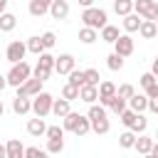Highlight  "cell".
I'll return each instance as SVG.
<instances>
[{
	"label": "cell",
	"instance_id": "cb8c5ba5",
	"mask_svg": "<svg viewBox=\"0 0 158 158\" xmlns=\"http://www.w3.org/2000/svg\"><path fill=\"white\" fill-rule=\"evenodd\" d=\"M99 40V30H94V27H81L79 30V42H84V44H94Z\"/></svg>",
	"mask_w": 158,
	"mask_h": 158
},
{
	"label": "cell",
	"instance_id": "836d02e7",
	"mask_svg": "<svg viewBox=\"0 0 158 158\" xmlns=\"http://www.w3.org/2000/svg\"><path fill=\"white\" fill-rule=\"evenodd\" d=\"M67 77H69V84H74V86H81V84H86V79H84V72H81V69H77V67H74V69H72Z\"/></svg>",
	"mask_w": 158,
	"mask_h": 158
},
{
	"label": "cell",
	"instance_id": "277c9868",
	"mask_svg": "<svg viewBox=\"0 0 158 158\" xmlns=\"http://www.w3.org/2000/svg\"><path fill=\"white\" fill-rule=\"evenodd\" d=\"M52 101H54V96L49 94V91H40V94H35L32 96V111H35V116H49L52 114Z\"/></svg>",
	"mask_w": 158,
	"mask_h": 158
},
{
	"label": "cell",
	"instance_id": "f1b7e54d",
	"mask_svg": "<svg viewBox=\"0 0 158 158\" xmlns=\"http://www.w3.org/2000/svg\"><path fill=\"white\" fill-rule=\"evenodd\" d=\"M136 136H138V133H133L131 128H128V131H123V133L118 136V146H121V148H133V143H136Z\"/></svg>",
	"mask_w": 158,
	"mask_h": 158
},
{
	"label": "cell",
	"instance_id": "7bdbcfd3",
	"mask_svg": "<svg viewBox=\"0 0 158 158\" xmlns=\"http://www.w3.org/2000/svg\"><path fill=\"white\" fill-rule=\"evenodd\" d=\"M148 111H151V114H158V96L148 99Z\"/></svg>",
	"mask_w": 158,
	"mask_h": 158
},
{
	"label": "cell",
	"instance_id": "6da1fadb",
	"mask_svg": "<svg viewBox=\"0 0 158 158\" xmlns=\"http://www.w3.org/2000/svg\"><path fill=\"white\" fill-rule=\"evenodd\" d=\"M106 20H109L106 10H101V7H94V5L84 7V12H81V22H84L86 27H94V30H101V27L106 25Z\"/></svg>",
	"mask_w": 158,
	"mask_h": 158
},
{
	"label": "cell",
	"instance_id": "f907efd6",
	"mask_svg": "<svg viewBox=\"0 0 158 158\" xmlns=\"http://www.w3.org/2000/svg\"><path fill=\"white\" fill-rule=\"evenodd\" d=\"M2 114H5V106H2V101H0V116H2Z\"/></svg>",
	"mask_w": 158,
	"mask_h": 158
},
{
	"label": "cell",
	"instance_id": "83f0119b",
	"mask_svg": "<svg viewBox=\"0 0 158 158\" xmlns=\"http://www.w3.org/2000/svg\"><path fill=\"white\" fill-rule=\"evenodd\" d=\"M109 128H111V121L104 116V118H99V121H91V131L94 133H99V136H104V133H109Z\"/></svg>",
	"mask_w": 158,
	"mask_h": 158
},
{
	"label": "cell",
	"instance_id": "7dc6e473",
	"mask_svg": "<svg viewBox=\"0 0 158 158\" xmlns=\"http://www.w3.org/2000/svg\"><path fill=\"white\" fill-rule=\"evenodd\" d=\"M5 86H7V79H5V77H2V74H0V91H2V89H5Z\"/></svg>",
	"mask_w": 158,
	"mask_h": 158
},
{
	"label": "cell",
	"instance_id": "484cf974",
	"mask_svg": "<svg viewBox=\"0 0 158 158\" xmlns=\"http://www.w3.org/2000/svg\"><path fill=\"white\" fill-rule=\"evenodd\" d=\"M27 52H32V54H42L44 52V44H42V37L40 35H35V37H27Z\"/></svg>",
	"mask_w": 158,
	"mask_h": 158
},
{
	"label": "cell",
	"instance_id": "816d5d0a",
	"mask_svg": "<svg viewBox=\"0 0 158 158\" xmlns=\"http://www.w3.org/2000/svg\"><path fill=\"white\" fill-rule=\"evenodd\" d=\"M156 141H158V131H156Z\"/></svg>",
	"mask_w": 158,
	"mask_h": 158
},
{
	"label": "cell",
	"instance_id": "681fc988",
	"mask_svg": "<svg viewBox=\"0 0 158 158\" xmlns=\"http://www.w3.org/2000/svg\"><path fill=\"white\" fill-rule=\"evenodd\" d=\"M5 7H7V0H0V12H5Z\"/></svg>",
	"mask_w": 158,
	"mask_h": 158
},
{
	"label": "cell",
	"instance_id": "e575fe53",
	"mask_svg": "<svg viewBox=\"0 0 158 158\" xmlns=\"http://www.w3.org/2000/svg\"><path fill=\"white\" fill-rule=\"evenodd\" d=\"M62 96H64V99H69V101L79 99V86H74V84H69V81H67V84L62 86Z\"/></svg>",
	"mask_w": 158,
	"mask_h": 158
},
{
	"label": "cell",
	"instance_id": "ab89813d",
	"mask_svg": "<svg viewBox=\"0 0 158 158\" xmlns=\"http://www.w3.org/2000/svg\"><path fill=\"white\" fill-rule=\"evenodd\" d=\"M44 153H47V151H44V148H37V146H30V148H25V158H37V156L42 158Z\"/></svg>",
	"mask_w": 158,
	"mask_h": 158
},
{
	"label": "cell",
	"instance_id": "60d3db41",
	"mask_svg": "<svg viewBox=\"0 0 158 158\" xmlns=\"http://www.w3.org/2000/svg\"><path fill=\"white\" fill-rule=\"evenodd\" d=\"M153 81H156V77H153V72H146V74H141V79H138V84H141L143 89H146V86H151Z\"/></svg>",
	"mask_w": 158,
	"mask_h": 158
},
{
	"label": "cell",
	"instance_id": "ba28073f",
	"mask_svg": "<svg viewBox=\"0 0 158 158\" xmlns=\"http://www.w3.org/2000/svg\"><path fill=\"white\" fill-rule=\"evenodd\" d=\"M40 91H42V79H37V77H27L17 86V96H35Z\"/></svg>",
	"mask_w": 158,
	"mask_h": 158
},
{
	"label": "cell",
	"instance_id": "9c48e42d",
	"mask_svg": "<svg viewBox=\"0 0 158 158\" xmlns=\"http://www.w3.org/2000/svg\"><path fill=\"white\" fill-rule=\"evenodd\" d=\"M74 67H77V59H74L72 54H59V57H54V72H57V74H69Z\"/></svg>",
	"mask_w": 158,
	"mask_h": 158
},
{
	"label": "cell",
	"instance_id": "b9f144b4",
	"mask_svg": "<svg viewBox=\"0 0 158 158\" xmlns=\"http://www.w3.org/2000/svg\"><path fill=\"white\" fill-rule=\"evenodd\" d=\"M143 94H146L148 99H153V96H158V81H153L151 86H146V89H143Z\"/></svg>",
	"mask_w": 158,
	"mask_h": 158
},
{
	"label": "cell",
	"instance_id": "ee69618b",
	"mask_svg": "<svg viewBox=\"0 0 158 158\" xmlns=\"http://www.w3.org/2000/svg\"><path fill=\"white\" fill-rule=\"evenodd\" d=\"M151 72H153V77L158 79V54H156V59H153V64H151Z\"/></svg>",
	"mask_w": 158,
	"mask_h": 158
},
{
	"label": "cell",
	"instance_id": "d6a6232c",
	"mask_svg": "<svg viewBox=\"0 0 158 158\" xmlns=\"http://www.w3.org/2000/svg\"><path fill=\"white\" fill-rule=\"evenodd\" d=\"M148 128V118L143 116V114H136V118H133V123H131V131L133 133H143Z\"/></svg>",
	"mask_w": 158,
	"mask_h": 158
},
{
	"label": "cell",
	"instance_id": "ac0fdd59",
	"mask_svg": "<svg viewBox=\"0 0 158 158\" xmlns=\"http://www.w3.org/2000/svg\"><path fill=\"white\" fill-rule=\"evenodd\" d=\"M69 111H72V101H69V99H64V96H62V99H54V101H52V114H54L57 118L67 116Z\"/></svg>",
	"mask_w": 158,
	"mask_h": 158
},
{
	"label": "cell",
	"instance_id": "d4e9b609",
	"mask_svg": "<svg viewBox=\"0 0 158 158\" xmlns=\"http://www.w3.org/2000/svg\"><path fill=\"white\" fill-rule=\"evenodd\" d=\"M106 116V106H101V104H89V111H86V118L89 121H99V118H104Z\"/></svg>",
	"mask_w": 158,
	"mask_h": 158
},
{
	"label": "cell",
	"instance_id": "f35d334b",
	"mask_svg": "<svg viewBox=\"0 0 158 158\" xmlns=\"http://www.w3.org/2000/svg\"><path fill=\"white\" fill-rule=\"evenodd\" d=\"M44 136L47 138H59V136H64V126H47Z\"/></svg>",
	"mask_w": 158,
	"mask_h": 158
},
{
	"label": "cell",
	"instance_id": "8d00e7d4",
	"mask_svg": "<svg viewBox=\"0 0 158 158\" xmlns=\"http://www.w3.org/2000/svg\"><path fill=\"white\" fill-rule=\"evenodd\" d=\"M84 79H86V84H96L99 86V81H101L99 69H84Z\"/></svg>",
	"mask_w": 158,
	"mask_h": 158
},
{
	"label": "cell",
	"instance_id": "bcb514c9",
	"mask_svg": "<svg viewBox=\"0 0 158 158\" xmlns=\"http://www.w3.org/2000/svg\"><path fill=\"white\" fill-rule=\"evenodd\" d=\"M79 5L81 7H89V5H94V0H79Z\"/></svg>",
	"mask_w": 158,
	"mask_h": 158
},
{
	"label": "cell",
	"instance_id": "44dd1931",
	"mask_svg": "<svg viewBox=\"0 0 158 158\" xmlns=\"http://www.w3.org/2000/svg\"><path fill=\"white\" fill-rule=\"evenodd\" d=\"M141 15L138 12H128V15H123V30L126 32H138V27H141Z\"/></svg>",
	"mask_w": 158,
	"mask_h": 158
},
{
	"label": "cell",
	"instance_id": "1f68e13d",
	"mask_svg": "<svg viewBox=\"0 0 158 158\" xmlns=\"http://www.w3.org/2000/svg\"><path fill=\"white\" fill-rule=\"evenodd\" d=\"M106 109H111V111H114V114H121V111H123V109H126V99H123V96H118V94H114V96H111V101H109V106H106Z\"/></svg>",
	"mask_w": 158,
	"mask_h": 158
},
{
	"label": "cell",
	"instance_id": "8992f818",
	"mask_svg": "<svg viewBox=\"0 0 158 158\" xmlns=\"http://www.w3.org/2000/svg\"><path fill=\"white\" fill-rule=\"evenodd\" d=\"M25 54H27V44H25L22 40H12V42L7 44V49H5V59H7L10 64L22 62V59H25Z\"/></svg>",
	"mask_w": 158,
	"mask_h": 158
},
{
	"label": "cell",
	"instance_id": "30bf717a",
	"mask_svg": "<svg viewBox=\"0 0 158 158\" xmlns=\"http://www.w3.org/2000/svg\"><path fill=\"white\" fill-rule=\"evenodd\" d=\"M116 94V84L114 81H99V104L101 106H109V101H111V96Z\"/></svg>",
	"mask_w": 158,
	"mask_h": 158
},
{
	"label": "cell",
	"instance_id": "ffe728a7",
	"mask_svg": "<svg viewBox=\"0 0 158 158\" xmlns=\"http://www.w3.org/2000/svg\"><path fill=\"white\" fill-rule=\"evenodd\" d=\"M5 153H7V158H22V156H25V146H22L17 138H10V141L5 143Z\"/></svg>",
	"mask_w": 158,
	"mask_h": 158
},
{
	"label": "cell",
	"instance_id": "8fae6325",
	"mask_svg": "<svg viewBox=\"0 0 158 158\" xmlns=\"http://www.w3.org/2000/svg\"><path fill=\"white\" fill-rule=\"evenodd\" d=\"M12 111L17 116H25L32 111V96H15L12 99Z\"/></svg>",
	"mask_w": 158,
	"mask_h": 158
},
{
	"label": "cell",
	"instance_id": "52a82bcc",
	"mask_svg": "<svg viewBox=\"0 0 158 158\" xmlns=\"http://www.w3.org/2000/svg\"><path fill=\"white\" fill-rule=\"evenodd\" d=\"M114 52L121 54V57H131V54H133V37H131V32L116 37V42H114Z\"/></svg>",
	"mask_w": 158,
	"mask_h": 158
},
{
	"label": "cell",
	"instance_id": "7a4b0ae2",
	"mask_svg": "<svg viewBox=\"0 0 158 158\" xmlns=\"http://www.w3.org/2000/svg\"><path fill=\"white\" fill-rule=\"evenodd\" d=\"M27 77H32V67L22 59V62H15L12 67H10V72L5 74V79H7V84L10 86H20Z\"/></svg>",
	"mask_w": 158,
	"mask_h": 158
},
{
	"label": "cell",
	"instance_id": "4dcf8cb0",
	"mask_svg": "<svg viewBox=\"0 0 158 158\" xmlns=\"http://www.w3.org/2000/svg\"><path fill=\"white\" fill-rule=\"evenodd\" d=\"M106 67H109L111 72H118V69L123 67V57H121V54H116V52H111V54L106 57Z\"/></svg>",
	"mask_w": 158,
	"mask_h": 158
},
{
	"label": "cell",
	"instance_id": "603a6c76",
	"mask_svg": "<svg viewBox=\"0 0 158 158\" xmlns=\"http://www.w3.org/2000/svg\"><path fill=\"white\" fill-rule=\"evenodd\" d=\"M15 25H17V17L12 12H7V10L0 12V32H12Z\"/></svg>",
	"mask_w": 158,
	"mask_h": 158
},
{
	"label": "cell",
	"instance_id": "c3c4849f",
	"mask_svg": "<svg viewBox=\"0 0 158 158\" xmlns=\"http://www.w3.org/2000/svg\"><path fill=\"white\" fill-rule=\"evenodd\" d=\"M0 158H7V153H5V146L0 143Z\"/></svg>",
	"mask_w": 158,
	"mask_h": 158
},
{
	"label": "cell",
	"instance_id": "4fadbf2b",
	"mask_svg": "<svg viewBox=\"0 0 158 158\" xmlns=\"http://www.w3.org/2000/svg\"><path fill=\"white\" fill-rule=\"evenodd\" d=\"M44 131H47V123H44L42 116H35V118L27 121V133H30V136L40 138V136H44Z\"/></svg>",
	"mask_w": 158,
	"mask_h": 158
},
{
	"label": "cell",
	"instance_id": "3957f363",
	"mask_svg": "<svg viewBox=\"0 0 158 158\" xmlns=\"http://www.w3.org/2000/svg\"><path fill=\"white\" fill-rule=\"evenodd\" d=\"M40 59H37V67L32 69V77H37V79H42V81H47L49 79V74L54 72V54H49L47 49L42 52V54H37Z\"/></svg>",
	"mask_w": 158,
	"mask_h": 158
},
{
	"label": "cell",
	"instance_id": "7c38bea8",
	"mask_svg": "<svg viewBox=\"0 0 158 158\" xmlns=\"http://www.w3.org/2000/svg\"><path fill=\"white\" fill-rule=\"evenodd\" d=\"M79 99L86 101V104H94L99 99V86L96 84H81L79 86Z\"/></svg>",
	"mask_w": 158,
	"mask_h": 158
},
{
	"label": "cell",
	"instance_id": "4316f807",
	"mask_svg": "<svg viewBox=\"0 0 158 158\" xmlns=\"http://www.w3.org/2000/svg\"><path fill=\"white\" fill-rule=\"evenodd\" d=\"M114 12L121 15V17L133 12V0H114Z\"/></svg>",
	"mask_w": 158,
	"mask_h": 158
},
{
	"label": "cell",
	"instance_id": "7402d4cb",
	"mask_svg": "<svg viewBox=\"0 0 158 158\" xmlns=\"http://www.w3.org/2000/svg\"><path fill=\"white\" fill-rule=\"evenodd\" d=\"M118 35H121V32H118V27H116V25H109V22H106V25L101 27V35H99V40H104V42L114 44Z\"/></svg>",
	"mask_w": 158,
	"mask_h": 158
},
{
	"label": "cell",
	"instance_id": "5b68a950",
	"mask_svg": "<svg viewBox=\"0 0 158 158\" xmlns=\"http://www.w3.org/2000/svg\"><path fill=\"white\" fill-rule=\"evenodd\" d=\"M133 12H138L143 20L158 17V0H133Z\"/></svg>",
	"mask_w": 158,
	"mask_h": 158
},
{
	"label": "cell",
	"instance_id": "d6986e66",
	"mask_svg": "<svg viewBox=\"0 0 158 158\" xmlns=\"http://www.w3.org/2000/svg\"><path fill=\"white\" fill-rule=\"evenodd\" d=\"M138 35L143 40H153L158 35V27H156V20H141V27H138Z\"/></svg>",
	"mask_w": 158,
	"mask_h": 158
},
{
	"label": "cell",
	"instance_id": "5bb4252c",
	"mask_svg": "<svg viewBox=\"0 0 158 158\" xmlns=\"http://www.w3.org/2000/svg\"><path fill=\"white\" fill-rule=\"evenodd\" d=\"M49 15H52L54 20H64V17L69 15V2H67V0H52Z\"/></svg>",
	"mask_w": 158,
	"mask_h": 158
},
{
	"label": "cell",
	"instance_id": "e0dca14e",
	"mask_svg": "<svg viewBox=\"0 0 158 158\" xmlns=\"http://www.w3.org/2000/svg\"><path fill=\"white\" fill-rule=\"evenodd\" d=\"M126 104H128V109H133V111H138V114L148 111V96H146V94H133Z\"/></svg>",
	"mask_w": 158,
	"mask_h": 158
},
{
	"label": "cell",
	"instance_id": "9a60e30c",
	"mask_svg": "<svg viewBox=\"0 0 158 158\" xmlns=\"http://www.w3.org/2000/svg\"><path fill=\"white\" fill-rule=\"evenodd\" d=\"M153 141H156V138L146 136V131H143V133H138V136H136V143H133V148H136L141 156H148V153H151V146H153Z\"/></svg>",
	"mask_w": 158,
	"mask_h": 158
},
{
	"label": "cell",
	"instance_id": "f5cc1de1",
	"mask_svg": "<svg viewBox=\"0 0 158 158\" xmlns=\"http://www.w3.org/2000/svg\"><path fill=\"white\" fill-rule=\"evenodd\" d=\"M156 27H158V17H156Z\"/></svg>",
	"mask_w": 158,
	"mask_h": 158
},
{
	"label": "cell",
	"instance_id": "f546056e",
	"mask_svg": "<svg viewBox=\"0 0 158 158\" xmlns=\"http://www.w3.org/2000/svg\"><path fill=\"white\" fill-rule=\"evenodd\" d=\"M47 153H62L64 151V136H59V138H47V148H44Z\"/></svg>",
	"mask_w": 158,
	"mask_h": 158
},
{
	"label": "cell",
	"instance_id": "d590c367",
	"mask_svg": "<svg viewBox=\"0 0 158 158\" xmlns=\"http://www.w3.org/2000/svg\"><path fill=\"white\" fill-rule=\"evenodd\" d=\"M40 37H42V44H44V49H52V47H54V42H57V37H54V32H52V30L42 32Z\"/></svg>",
	"mask_w": 158,
	"mask_h": 158
},
{
	"label": "cell",
	"instance_id": "f6af8a7d",
	"mask_svg": "<svg viewBox=\"0 0 158 158\" xmlns=\"http://www.w3.org/2000/svg\"><path fill=\"white\" fill-rule=\"evenodd\" d=\"M148 156H153V158H158V141H153V146H151V153Z\"/></svg>",
	"mask_w": 158,
	"mask_h": 158
},
{
	"label": "cell",
	"instance_id": "74e56055",
	"mask_svg": "<svg viewBox=\"0 0 158 158\" xmlns=\"http://www.w3.org/2000/svg\"><path fill=\"white\" fill-rule=\"evenodd\" d=\"M116 94H118V96H123V99H126V101H128V99H131V96H133V94H136V89H133V86H131V84H121V86H118V89H116Z\"/></svg>",
	"mask_w": 158,
	"mask_h": 158
},
{
	"label": "cell",
	"instance_id": "2e32d148",
	"mask_svg": "<svg viewBox=\"0 0 158 158\" xmlns=\"http://www.w3.org/2000/svg\"><path fill=\"white\" fill-rule=\"evenodd\" d=\"M49 5H52V0H30V15L32 17H42V15H47L49 12Z\"/></svg>",
	"mask_w": 158,
	"mask_h": 158
}]
</instances>
